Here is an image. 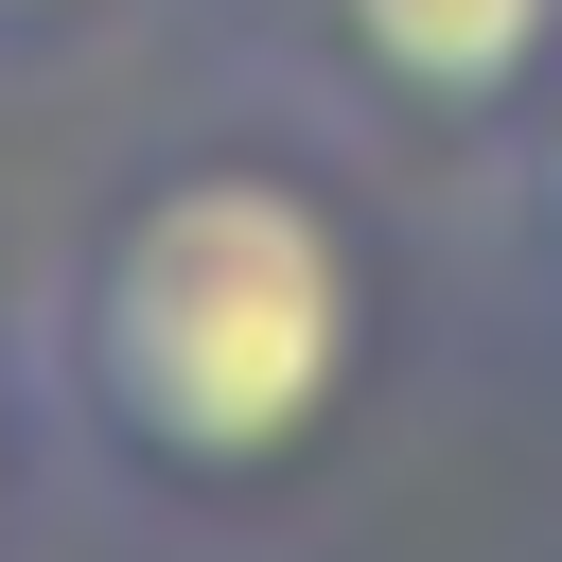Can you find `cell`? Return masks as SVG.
Here are the masks:
<instances>
[{
  "mask_svg": "<svg viewBox=\"0 0 562 562\" xmlns=\"http://www.w3.org/2000/svg\"><path fill=\"white\" fill-rule=\"evenodd\" d=\"M527 228H544V263H562V105L527 123Z\"/></svg>",
  "mask_w": 562,
  "mask_h": 562,
  "instance_id": "3",
  "label": "cell"
},
{
  "mask_svg": "<svg viewBox=\"0 0 562 562\" xmlns=\"http://www.w3.org/2000/svg\"><path fill=\"white\" fill-rule=\"evenodd\" d=\"M316 18L404 105H527L544 53H562V0H316Z\"/></svg>",
  "mask_w": 562,
  "mask_h": 562,
  "instance_id": "2",
  "label": "cell"
},
{
  "mask_svg": "<svg viewBox=\"0 0 562 562\" xmlns=\"http://www.w3.org/2000/svg\"><path fill=\"white\" fill-rule=\"evenodd\" d=\"M369 369V263L316 176L176 158L70 263V386L158 474H281Z\"/></svg>",
  "mask_w": 562,
  "mask_h": 562,
  "instance_id": "1",
  "label": "cell"
},
{
  "mask_svg": "<svg viewBox=\"0 0 562 562\" xmlns=\"http://www.w3.org/2000/svg\"><path fill=\"white\" fill-rule=\"evenodd\" d=\"M53 18H88V0H0V35H53Z\"/></svg>",
  "mask_w": 562,
  "mask_h": 562,
  "instance_id": "4",
  "label": "cell"
}]
</instances>
